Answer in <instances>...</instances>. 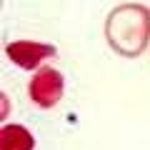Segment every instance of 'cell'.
<instances>
[{
    "instance_id": "7a4b0ae2",
    "label": "cell",
    "mask_w": 150,
    "mask_h": 150,
    "mask_svg": "<svg viewBox=\"0 0 150 150\" xmlns=\"http://www.w3.org/2000/svg\"><path fill=\"white\" fill-rule=\"evenodd\" d=\"M65 93V78L55 68H40L28 83V95L38 108H55Z\"/></svg>"
},
{
    "instance_id": "277c9868",
    "label": "cell",
    "mask_w": 150,
    "mask_h": 150,
    "mask_svg": "<svg viewBox=\"0 0 150 150\" xmlns=\"http://www.w3.org/2000/svg\"><path fill=\"white\" fill-rule=\"evenodd\" d=\"M35 138L25 125H3L0 128V150H33Z\"/></svg>"
},
{
    "instance_id": "3957f363",
    "label": "cell",
    "mask_w": 150,
    "mask_h": 150,
    "mask_svg": "<svg viewBox=\"0 0 150 150\" xmlns=\"http://www.w3.org/2000/svg\"><path fill=\"white\" fill-rule=\"evenodd\" d=\"M55 45L35 43V40H15L5 45V55L23 70H35L38 65L48 58H55Z\"/></svg>"
},
{
    "instance_id": "6da1fadb",
    "label": "cell",
    "mask_w": 150,
    "mask_h": 150,
    "mask_svg": "<svg viewBox=\"0 0 150 150\" xmlns=\"http://www.w3.org/2000/svg\"><path fill=\"white\" fill-rule=\"evenodd\" d=\"M105 38L110 48L123 58H138L150 43V8L125 3L105 18Z\"/></svg>"
}]
</instances>
